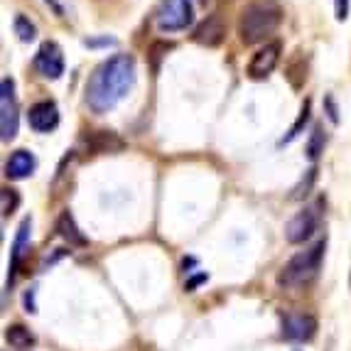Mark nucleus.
<instances>
[{"label":"nucleus","mask_w":351,"mask_h":351,"mask_svg":"<svg viewBox=\"0 0 351 351\" xmlns=\"http://www.w3.org/2000/svg\"><path fill=\"white\" fill-rule=\"evenodd\" d=\"M18 204H20V197H18V192L15 189H3V214H12V211L18 209Z\"/></svg>","instance_id":"412c9836"},{"label":"nucleus","mask_w":351,"mask_h":351,"mask_svg":"<svg viewBox=\"0 0 351 351\" xmlns=\"http://www.w3.org/2000/svg\"><path fill=\"white\" fill-rule=\"evenodd\" d=\"M317 334V319L312 315H290L282 319V337L293 341H310Z\"/></svg>","instance_id":"9b49d317"},{"label":"nucleus","mask_w":351,"mask_h":351,"mask_svg":"<svg viewBox=\"0 0 351 351\" xmlns=\"http://www.w3.org/2000/svg\"><path fill=\"white\" fill-rule=\"evenodd\" d=\"M167 49H172V45H165V42H158V45H152L150 54H152V69H158V62L162 54L160 52H167Z\"/></svg>","instance_id":"5701e85b"},{"label":"nucleus","mask_w":351,"mask_h":351,"mask_svg":"<svg viewBox=\"0 0 351 351\" xmlns=\"http://www.w3.org/2000/svg\"><path fill=\"white\" fill-rule=\"evenodd\" d=\"M192 3L189 0H160L158 27L162 32H180L192 25Z\"/></svg>","instance_id":"20e7f679"},{"label":"nucleus","mask_w":351,"mask_h":351,"mask_svg":"<svg viewBox=\"0 0 351 351\" xmlns=\"http://www.w3.org/2000/svg\"><path fill=\"white\" fill-rule=\"evenodd\" d=\"M206 280V276H199V278H194V280H189L187 282V290H194V287L199 285V282H204Z\"/></svg>","instance_id":"393cba45"},{"label":"nucleus","mask_w":351,"mask_h":351,"mask_svg":"<svg viewBox=\"0 0 351 351\" xmlns=\"http://www.w3.org/2000/svg\"><path fill=\"white\" fill-rule=\"evenodd\" d=\"M86 143H88V150L94 152V155H101V152H121L125 147V143L116 133H111V130H96V133L88 135Z\"/></svg>","instance_id":"4468645a"},{"label":"nucleus","mask_w":351,"mask_h":351,"mask_svg":"<svg viewBox=\"0 0 351 351\" xmlns=\"http://www.w3.org/2000/svg\"><path fill=\"white\" fill-rule=\"evenodd\" d=\"M35 155L27 150H15L10 155V160L5 162V175L10 180H25L35 172Z\"/></svg>","instance_id":"ddd939ff"},{"label":"nucleus","mask_w":351,"mask_h":351,"mask_svg":"<svg viewBox=\"0 0 351 351\" xmlns=\"http://www.w3.org/2000/svg\"><path fill=\"white\" fill-rule=\"evenodd\" d=\"M223 37H226V23H223V18L219 12H214V15H209L199 27L194 29L192 40L197 45H202V47H219L223 42Z\"/></svg>","instance_id":"1a4fd4ad"},{"label":"nucleus","mask_w":351,"mask_h":351,"mask_svg":"<svg viewBox=\"0 0 351 351\" xmlns=\"http://www.w3.org/2000/svg\"><path fill=\"white\" fill-rule=\"evenodd\" d=\"M307 121H310V101H304L302 111H300L298 123H295L293 128H290V133H287L285 138H282V141H280V145H285V143H293L295 138H298V135H300V130H302L304 125H307Z\"/></svg>","instance_id":"f3484780"},{"label":"nucleus","mask_w":351,"mask_h":351,"mask_svg":"<svg viewBox=\"0 0 351 351\" xmlns=\"http://www.w3.org/2000/svg\"><path fill=\"white\" fill-rule=\"evenodd\" d=\"M315 180H317V167H310V170H307V177H302V182L293 189V199H302V197H307L310 189H312V184H315Z\"/></svg>","instance_id":"aec40b11"},{"label":"nucleus","mask_w":351,"mask_h":351,"mask_svg":"<svg viewBox=\"0 0 351 351\" xmlns=\"http://www.w3.org/2000/svg\"><path fill=\"white\" fill-rule=\"evenodd\" d=\"M280 25V10L263 3H253L241 12L239 20V37L243 45H258L265 37H270Z\"/></svg>","instance_id":"7ed1b4c3"},{"label":"nucleus","mask_w":351,"mask_h":351,"mask_svg":"<svg viewBox=\"0 0 351 351\" xmlns=\"http://www.w3.org/2000/svg\"><path fill=\"white\" fill-rule=\"evenodd\" d=\"M334 15L339 23H344L349 18V0H334Z\"/></svg>","instance_id":"4be33fe9"},{"label":"nucleus","mask_w":351,"mask_h":351,"mask_svg":"<svg viewBox=\"0 0 351 351\" xmlns=\"http://www.w3.org/2000/svg\"><path fill=\"white\" fill-rule=\"evenodd\" d=\"M135 84V59L130 54H116L106 59L104 64L96 66V71L88 79L86 101L91 111L106 113L116 108L128 96Z\"/></svg>","instance_id":"f257e3e1"},{"label":"nucleus","mask_w":351,"mask_h":351,"mask_svg":"<svg viewBox=\"0 0 351 351\" xmlns=\"http://www.w3.org/2000/svg\"><path fill=\"white\" fill-rule=\"evenodd\" d=\"M319 152H324V133H322V128L317 125V128L312 130L310 143H307V158L315 162V160L319 158Z\"/></svg>","instance_id":"a211bd4d"},{"label":"nucleus","mask_w":351,"mask_h":351,"mask_svg":"<svg viewBox=\"0 0 351 351\" xmlns=\"http://www.w3.org/2000/svg\"><path fill=\"white\" fill-rule=\"evenodd\" d=\"M35 69L45 79H59L64 74V57L57 42H45L35 54Z\"/></svg>","instance_id":"0eeeda50"},{"label":"nucleus","mask_w":351,"mask_h":351,"mask_svg":"<svg viewBox=\"0 0 351 351\" xmlns=\"http://www.w3.org/2000/svg\"><path fill=\"white\" fill-rule=\"evenodd\" d=\"M18 133V101H15V84L3 79L0 84V135L3 141H12Z\"/></svg>","instance_id":"423d86ee"},{"label":"nucleus","mask_w":351,"mask_h":351,"mask_svg":"<svg viewBox=\"0 0 351 351\" xmlns=\"http://www.w3.org/2000/svg\"><path fill=\"white\" fill-rule=\"evenodd\" d=\"M5 341L12 349H29V346L35 344V334L29 332L25 324H10L5 329Z\"/></svg>","instance_id":"dca6fc26"},{"label":"nucleus","mask_w":351,"mask_h":351,"mask_svg":"<svg viewBox=\"0 0 351 351\" xmlns=\"http://www.w3.org/2000/svg\"><path fill=\"white\" fill-rule=\"evenodd\" d=\"M57 234L62 236V239L69 243V246H76V248H84L88 246V239L79 231V226H76L74 217H71L69 211H62L57 219Z\"/></svg>","instance_id":"2eb2a0df"},{"label":"nucleus","mask_w":351,"mask_h":351,"mask_svg":"<svg viewBox=\"0 0 351 351\" xmlns=\"http://www.w3.org/2000/svg\"><path fill=\"white\" fill-rule=\"evenodd\" d=\"M324 106H327V116L332 123H339V111H337V104H334L332 96H324Z\"/></svg>","instance_id":"b1692460"},{"label":"nucleus","mask_w":351,"mask_h":351,"mask_svg":"<svg viewBox=\"0 0 351 351\" xmlns=\"http://www.w3.org/2000/svg\"><path fill=\"white\" fill-rule=\"evenodd\" d=\"M29 128L37 130V133H49L59 125V111L54 101H40L29 108L27 113Z\"/></svg>","instance_id":"9d476101"},{"label":"nucleus","mask_w":351,"mask_h":351,"mask_svg":"<svg viewBox=\"0 0 351 351\" xmlns=\"http://www.w3.org/2000/svg\"><path fill=\"white\" fill-rule=\"evenodd\" d=\"M15 35H18L23 42H32L37 35V29H35V25L25 18V15H18V18H15Z\"/></svg>","instance_id":"6ab92c4d"},{"label":"nucleus","mask_w":351,"mask_h":351,"mask_svg":"<svg viewBox=\"0 0 351 351\" xmlns=\"http://www.w3.org/2000/svg\"><path fill=\"white\" fill-rule=\"evenodd\" d=\"M327 243L324 241H317L315 246L307 248V251L298 253L282 265L280 276H278V285L293 290V287H302L307 282H312L319 273V265H322V256Z\"/></svg>","instance_id":"f03ea898"},{"label":"nucleus","mask_w":351,"mask_h":351,"mask_svg":"<svg viewBox=\"0 0 351 351\" xmlns=\"http://www.w3.org/2000/svg\"><path fill=\"white\" fill-rule=\"evenodd\" d=\"M322 202H317L312 206H304L302 211H298L285 226V236L290 243H304L319 226V214H322Z\"/></svg>","instance_id":"39448f33"},{"label":"nucleus","mask_w":351,"mask_h":351,"mask_svg":"<svg viewBox=\"0 0 351 351\" xmlns=\"http://www.w3.org/2000/svg\"><path fill=\"white\" fill-rule=\"evenodd\" d=\"M29 228H32V221L27 219H23V223H20L18 234H15V241H12V256H10V273H8V287L15 282V270H18L20 261H23L25 256V248L29 246Z\"/></svg>","instance_id":"f8f14e48"},{"label":"nucleus","mask_w":351,"mask_h":351,"mask_svg":"<svg viewBox=\"0 0 351 351\" xmlns=\"http://www.w3.org/2000/svg\"><path fill=\"white\" fill-rule=\"evenodd\" d=\"M278 59H280V42H270L253 54V59L248 62V76L251 79H265L278 66Z\"/></svg>","instance_id":"6e6552de"}]
</instances>
